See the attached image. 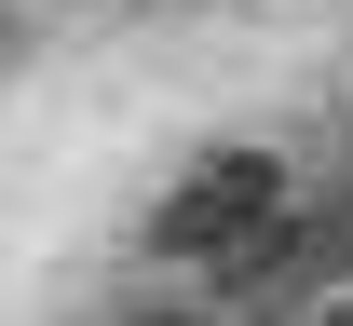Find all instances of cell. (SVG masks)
Wrapping results in <instances>:
<instances>
[{"instance_id": "6da1fadb", "label": "cell", "mask_w": 353, "mask_h": 326, "mask_svg": "<svg viewBox=\"0 0 353 326\" xmlns=\"http://www.w3.org/2000/svg\"><path fill=\"white\" fill-rule=\"evenodd\" d=\"M272 218H285V163H272V150H204V163L150 204V258H259Z\"/></svg>"}]
</instances>
